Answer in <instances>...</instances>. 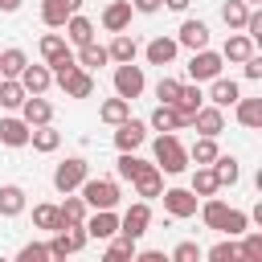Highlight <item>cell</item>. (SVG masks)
Returning <instances> with one entry per match:
<instances>
[{
    "label": "cell",
    "instance_id": "db71d44e",
    "mask_svg": "<svg viewBox=\"0 0 262 262\" xmlns=\"http://www.w3.org/2000/svg\"><path fill=\"white\" fill-rule=\"evenodd\" d=\"M192 0H164V8H172V12H184Z\"/></svg>",
    "mask_w": 262,
    "mask_h": 262
},
{
    "label": "cell",
    "instance_id": "52a82bcc",
    "mask_svg": "<svg viewBox=\"0 0 262 262\" xmlns=\"http://www.w3.org/2000/svg\"><path fill=\"white\" fill-rule=\"evenodd\" d=\"M160 196H164V213H168V217H176V221H184V217H196V205H201V196H196L192 188H164Z\"/></svg>",
    "mask_w": 262,
    "mask_h": 262
},
{
    "label": "cell",
    "instance_id": "74e56055",
    "mask_svg": "<svg viewBox=\"0 0 262 262\" xmlns=\"http://www.w3.org/2000/svg\"><path fill=\"white\" fill-rule=\"evenodd\" d=\"M213 160H217V139L213 135H201L188 147V164H213Z\"/></svg>",
    "mask_w": 262,
    "mask_h": 262
},
{
    "label": "cell",
    "instance_id": "9f6ffc18",
    "mask_svg": "<svg viewBox=\"0 0 262 262\" xmlns=\"http://www.w3.org/2000/svg\"><path fill=\"white\" fill-rule=\"evenodd\" d=\"M246 4H250V8H254V4H262V0H246Z\"/></svg>",
    "mask_w": 262,
    "mask_h": 262
},
{
    "label": "cell",
    "instance_id": "f907efd6",
    "mask_svg": "<svg viewBox=\"0 0 262 262\" xmlns=\"http://www.w3.org/2000/svg\"><path fill=\"white\" fill-rule=\"evenodd\" d=\"M196 258H201V246L196 242H180L172 250V262H196Z\"/></svg>",
    "mask_w": 262,
    "mask_h": 262
},
{
    "label": "cell",
    "instance_id": "836d02e7",
    "mask_svg": "<svg viewBox=\"0 0 262 262\" xmlns=\"http://www.w3.org/2000/svg\"><path fill=\"white\" fill-rule=\"evenodd\" d=\"M217 188H221V184H217L213 168H209V164H196V172H192V192L205 201V196H217Z\"/></svg>",
    "mask_w": 262,
    "mask_h": 262
},
{
    "label": "cell",
    "instance_id": "83f0119b",
    "mask_svg": "<svg viewBox=\"0 0 262 262\" xmlns=\"http://www.w3.org/2000/svg\"><path fill=\"white\" fill-rule=\"evenodd\" d=\"M233 115H237V123L242 127H262V98H237L233 102Z\"/></svg>",
    "mask_w": 262,
    "mask_h": 262
},
{
    "label": "cell",
    "instance_id": "484cf974",
    "mask_svg": "<svg viewBox=\"0 0 262 262\" xmlns=\"http://www.w3.org/2000/svg\"><path fill=\"white\" fill-rule=\"evenodd\" d=\"M20 213H25V188L0 184V217H20Z\"/></svg>",
    "mask_w": 262,
    "mask_h": 262
},
{
    "label": "cell",
    "instance_id": "8fae6325",
    "mask_svg": "<svg viewBox=\"0 0 262 262\" xmlns=\"http://www.w3.org/2000/svg\"><path fill=\"white\" fill-rule=\"evenodd\" d=\"M205 102V94H201V82L196 86H184L180 82V94H176V102H172V111L180 115V131L184 127H192V115H196V106Z\"/></svg>",
    "mask_w": 262,
    "mask_h": 262
},
{
    "label": "cell",
    "instance_id": "f6af8a7d",
    "mask_svg": "<svg viewBox=\"0 0 262 262\" xmlns=\"http://www.w3.org/2000/svg\"><path fill=\"white\" fill-rule=\"evenodd\" d=\"M111 246H106V258L111 262H119V258H135V242L131 237H123V233H115V237H106Z\"/></svg>",
    "mask_w": 262,
    "mask_h": 262
},
{
    "label": "cell",
    "instance_id": "ffe728a7",
    "mask_svg": "<svg viewBox=\"0 0 262 262\" xmlns=\"http://www.w3.org/2000/svg\"><path fill=\"white\" fill-rule=\"evenodd\" d=\"M176 45H184V49H205V45H209V25H205V20H184L180 33H176Z\"/></svg>",
    "mask_w": 262,
    "mask_h": 262
},
{
    "label": "cell",
    "instance_id": "44dd1931",
    "mask_svg": "<svg viewBox=\"0 0 262 262\" xmlns=\"http://www.w3.org/2000/svg\"><path fill=\"white\" fill-rule=\"evenodd\" d=\"M20 86H25V94H45V90L53 86L49 66H25V70H20Z\"/></svg>",
    "mask_w": 262,
    "mask_h": 262
},
{
    "label": "cell",
    "instance_id": "681fc988",
    "mask_svg": "<svg viewBox=\"0 0 262 262\" xmlns=\"http://www.w3.org/2000/svg\"><path fill=\"white\" fill-rule=\"evenodd\" d=\"M176 94H180V82H176V78H160V82H156V98H160V102H168V106H172V102H176Z\"/></svg>",
    "mask_w": 262,
    "mask_h": 262
},
{
    "label": "cell",
    "instance_id": "7bdbcfd3",
    "mask_svg": "<svg viewBox=\"0 0 262 262\" xmlns=\"http://www.w3.org/2000/svg\"><path fill=\"white\" fill-rule=\"evenodd\" d=\"M37 49H41V57H45V61H53V57H61V53H66V49H70V41H66V37H61V33H45V37H41V45H37Z\"/></svg>",
    "mask_w": 262,
    "mask_h": 262
},
{
    "label": "cell",
    "instance_id": "f35d334b",
    "mask_svg": "<svg viewBox=\"0 0 262 262\" xmlns=\"http://www.w3.org/2000/svg\"><path fill=\"white\" fill-rule=\"evenodd\" d=\"M25 66H29L25 49H4V53H0V78H20Z\"/></svg>",
    "mask_w": 262,
    "mask_h": 262
},
{
    "label": "cell",
    "instance_id": "7a4b0ae2",
    "mask_svg": "<svg viewBox=\"0 0 262 262\" xmlns=\"http://www.w3.org/2000/svg\"><path fill=\"white\" fill-rule=\"evenodd\" d=\"M78 192H82L86 209H115L119 205V184L106 180V176H86L78 184Z\"/></svg>",
    "mask_w": 262,
    "mask_h": 262
},
{
    "label": "cell",
    "instance_id": "e0dca14e",
    "mask_svg": "<svg viewBox=\"0 0 262 262\" xmlns=\"http://www.w3.org/2000/svg\"><path fill=\"white\" fill-rule=\"evenodd\" d=\"M237 98H242V86H237L233 78H221V74H217V78H209V102H213V106H221V111H225V106H233Z\"/></svg>",
    "mask_w": 262,
    "mask_h": 262
},
{
    "label": "cell",
    "instance_id": "b9f144b4",
    "mask_svg": "<svg viewBox=\"0 0 262 262\" xmlns=\"http://www.w3.org/2000/svg\"><path fill=\"white\" fill-rule=\"evenodd\" d=\"M246 12H250V4H246V0H225V4H221V20L229 25V33L246 25Z\"/></svg>",
    "mask_w": 262,
    "mask_h": 262
},
{
    "label": "cell",
    "instance_id": "c3c4849f",
    "mask_svg": "<svg viewBox=\"0 0 262 262\" xmlns=\"http://www.w3.org/2000/svg\"><path fill=\"white\" fill-rule=\"evenodd\" d=\"M209 262H237V246H233V237L217 242V246L209 250Z\"/></svg>",
    "mask_w": 262,
    "mask_h": 262
},
{
    "label": "cell",
    "instance_id": "cb8c5ba5",
    "mask_svg": "<svg viewBox=\"0 0 262 262\" xmlns=\"http://www.w3.org/2000/svg\"><path fill=\"white\" fill-rule=\"evenodd\" d=\"M29 143H33V151H57L61 147V131H53V123H41V127H33L29 131Z\"/></svg>",
    "mask_w": 262,
    "mask_h": 262
},
{
    "label": "cell",
    "instance_id": "6da1fadb",
    "mask_svg": "<svg viewBox=\"0 0 262 262\" xmlns=\"http://www.w3.org/2000/svg\"><path fill=\"white\" fill-rule=\"evenodd\" d=\"M156 168L168 176H180L188 168V147L176 139V131H160L156 135Z\"/></svg>",
    "mask_w": 262,
    "mask_h": 262
},
{
    "label": "cell",
    "instance_id": "9a60e30c",
    "mask_svg": "<svg viewBox=\"0 0 262 262\" xmlns=\"http://www.w3.org/2000/svg\"><path fill=\"white\" fill-rule=\"evenodd\" d=\"M78 8H82V0H41V20L49 29H61Z\"/></svg>",
    "mask_w": 262,
    "mask_h": 262
},
{
    "label": "cell",
    "instance_id": "f1b7e54d",
    "mask_svg": "<svg viewBox=\"0 0 262 262\" xmlns=\"http://www.w3.org/2000/svg\"><path fill=\"white\" fill-rule=\"evenodd\" d=\"M74 61H78L82 70H94V66H106L111 57H106V45H98V41H86V45H78Z\"/></svg>",
    "mask_w": 262,
    "mask_h": 262
},
{
    "label": "cell",
    "instance_id": "e575fe53",
    "mask_svg": "<svg viewBox=\"0 0 262 262\" xmlns=\"http://www.w3.org/2000/svg\"><path fill=\"white\" fill-rule=\"evenodd\" d=\"M127 115H131V102H127V98H119V94H115V98H106V102L98 106V119H102V123H111V127H115V123H123Z\"/></svg>",
    "mask_w": 262,
    "mask_h": 262
},
{
    "label": "cell",
    "instance_id": "f546056e",
    "mask_svg": "<svg viewBox=\"0 0 262 262\" xmlns=\"http://www.w3.org/2000/svg\"><path fill=\"white\" fill-rule=\"evenodd\" d=\"M61 196H66V201L57 205V209H61V225H82V221H86V213H90V209H86V201H82V196H74V192H61Z\"/></svg>",
    "mask_w": 262,
    "mask_h": 262
},
{
    "label": "cell",
    "instance_id": "2e32d148",
    "mask_svg": "<svg viewBox=\"0 0 262 262\" xmlns=\"http://www.w3.org/2000/svg\"><path fill=\"white\" fill-rule=\"evenodd\" d=\"M176 53H180L176 37H151V41H147V49H143L147 66H172V61H176Z\"/></svg>",
    "mask_w": 262,
    "mask_h": 262
},
{
    "label": "cell",
    "instance_id": "60d3db41",
    "mask_svg": "<svg viewBox=\"0 0 262 262\" xmlns=\"http://www.w3.org/2000/svg\"><path fill=\"white\" fill-rule=\"evenodd\" d=\"M246 229H250V213H242V209H229L217 233H225V237H242Z\"/></svg>",
    "mask_w": 262,
    "mask_h": 262
},
{
    "label": "cell",
    "instance_id": "8992f818",
    "mask_svg": "<svg viewBox=\"0 0 262 262\" xmlns=\"http://www.w3.org/2000/svg\"><path fill=\"white\" fill-rule=\"evenodd\" d=\"M221 66H225V57L217 53V49H192V57H188V78L192 82H209V78H217L221 74Z\"/></svg>",
    "mask_w": 262,
    "mask_h": 262
},
{
    "label": "cell",
    "instance_id": "603a6c76",
    "mask_svg": "<svg viewBox=\"0 0 262 262\" xmlns=\"http://www.w3.org/2000/svg\"><path fill=\"white\" fill-rule=\"evenodd\" d=\"M135 53H139V45H135V37H127V29L115 33L111 45H106V57H111L115 66H119V61H135Z\"/></svg>",
    "mask_w": 262,
    "mask_h": 262
},
{
    "label": "cell",
    "instance_id": "5b68a950",
    "mask_svg": "<svg viewBox=\"0 0 262 262\" xmlns=\"http://www.w3.org/2000/svg\"><path fill=\"white\" fill-rule=\"evenodd\" d=\"M86 242H90V237H86V225H61V229H53V237H49V258L78 254Z\"/></svg>",
    "mask_w": 262,
    "mask_h": 262
},
{
    "label": "cell",
    "instance_id": "ac0fdd59",
    "mask_svg": "<svg viewBox=\"0 0 262 262\" xmlns=\"http://www.w3.org/2000/svg\"><path fill=\"white\" fill-rule=\"evenodd\" d=\"M29 131H33V127H29L20 115H4V119H0V143H4V147H25V143H29Z\"/></svg>",
    "mask_w": 262,
    "mask_h": 262
},
{
    "label": "cell",
    "instance_id": "4dcf8cb0",
    "mask_svg": "<svg viewBox=\"0 0 262 262\" xmlns=\"http://www.w3.org/2000/svg\"><path fill=\"white\" fill-rule=\"evenodd\" d=\"M25 98H29V94H25L20 78H0V106H4V111H20Z\"/></svg>",
    "mask_w": 262,
    "mask_h": 262
},
{
    "label": "cell",
    "instance_id": "9c48e42d",
    "mask_svg": "<svg viewBox=\"0 0 262 262\" xmlns=\"http://www.w3.org/2000/svg\"><path fill=\"white\" fill-rule=\"evenodd\" d=\"M143 139H147V123L143 119H123V123H115V147L119 151H135V147H143Z\"/></svg>",
    "mask_w": 262,
    "mask_h": 262
},
{
    "label": "cell",
    "instance_id": "277c9868",
    "mask_svg": "<svg viewBox=\"0 0 262 262\" xmlns=\"http://www.w3.org/2000/svg\"><path fill=\"white\" fill-rule=\"evenodd\" d=\"M90 176V164L82 160V156H70V160H61L57 168H53V188L57 192H78V184Z\"/></svg>",
    "mask_w": 262,
    "mask_h": 262
},
{
    "label": "cell",
    "instance_id": "bcb514c9",
    "mask_svg": "<svg viewBox=\"0 0 262 262\" xmlns=\"http://www.w3.org/2000/svg\"><path fill=\"white\" fill-rule=\"evenodd\" d=\"M45 66H49V74H53V82H61V78H66V74H70V70L78 66V61H74V53L66 49L61 57H53V61H45Z\"/></svg>",
    "mask_w": 262,
    "mask_h": 262
},
{
    "label": "cell",
    "instance_id": "d4e9b609",
    "mask_svg": "<svg viewBox=\"0 0 262 262\" xmlns=\"http://www.w3.org/2000/svg\"><path fill=\"white\" fill-rule=\"evenodd\" d=\"M209 168H213V176H217V184H221V188H233V184L242 180V168H237V160H233V156H221V151H217V160H213Z\"/></svg>",
    "mask_w": 262,
    "mask_h": 262
},
{
    "label": "cell",
    "instance_id": "7402d4cb",
    "mask_svg": "<svg viewBox=\"0 0 262 262\" xmlns=\"http://www.w3.org/2000/svg\"><path fill=\"white\" fill-rule=\"evenodd\" d=\"M131 184H135V196H139V201H156V196L164 192V176H160V168H156V164H151L147 172H139Z\"/></svg>",
    "mask_w": 262,
    "mask_h": 262
},
{
    "label": "cell",
    "instance_id": "11a10c76",
    "mask_svg": "<svg viewBox=\"0 0 262 262\" xmlns=\"http://www.w3.org/2000/svg\"><path fill=\"white\" fill-rule=\"evenodd\" d=\"M20 8V0H0V12H16Z\"/></svg>",
    "mask_w": 262,
    "mask_h": 262
},
{
    "label": "cell",
    "instance_id": "7dc6e473",
    "mask_svg": "<svg viewBox=\"0 0 262 262\" xmlns=\"http://www.w3.org/2000/svg\"><path fill=\"white\" fill-rule=\"evenodd\" d=\"M49 258V246L45 242H29V246H20V254H16V262H45Z\"/></svg>",
    "mask_w": 262,
    "mask_h": 262
},
{
    "label": "cell",
    "instance_id": "7c38bea8",
    "mask_svg": "<svg viewBox=\"0 0 262 262\" xmlns=\"http://www.w3.org/2000/svg\"><path fill=\"white\" fill-rule=\"evenodd\" d=\"M57 86L66 90V98H90V94H94V74H90V70H82V66H74Z\"/></svg>",
    "mask_w": 262,
    "mask_h": 262
},
{
    "label": "cell",
    "instance_id": "ba28073f",
    "mask_svg": "<svg viewBox=\"0 0 262 262\" xmlns=\"http://www.w3.org/2000/svg\"><path fill=\"white\" fill-rule=\"evenodd\" d=\"M147 225H151V201H135V205L119 217V233L131 237V242H139V237L147 233Z\"/></svg>",
    "mask_w": 262,
    "mask_h": 262
},
{
    "label": "cell",
    "instance_id": "f5cc1de1",
    "mask_svg": "<svg viewBox=\"0 0 262 262\" xmlns=\"http://www.w3.org/2000/svg\"><path fill=\"white\" fill-rule=\"evenodd\" d=\"M131 8H135V12H143V16H151V12H160V8H164V0H131Z\"/></svg>",
    "mask_w": 262,
    "mask_h": 262
},
{
    "label": "cell",
    "instance_id": "30bf717a",
    "mask_svg": "<svg viewBox=\"0 0 262 262\" xmlns=\"http://www.w3.org/2000/svg\"><path fill=\"white\" fill-rule=\"evenodd\" d=\"M86 237H94V242H106V237H115L119 233V213L115 209H94V213H86Z\"/></svg>",
    "mask_w": 262,
    "mask_h": 262
},
{
    "label": "cell",
    "instance_id": "5bb4252c",
    "mask_svg": "<svg viewBox=\"0 0 262 262\" xmlns=\"http://www.w3.org/2000/svg\"><path fill=\"white\" fill-rule=\"evenodd\" d=\"M192 127H196L201 135H213V139H217V135L225 131V111H221V106H213V102H209V106L201 102V106H196V115H192Z\"/></svg>",
    "mask_w": 262,
    "mask_h": 262
},
{
    "label": "cell",
    "instance_id": "3957f363",
    "mask_svg": "<svg viewBox=\"0 0 262 262\" xmlns=\"http://www.w3.org/2000/svg\"><path fill=\"white\" fill-rule=\"evenodd\" d=\"M143 86H147V78H143V66H135V61H119L115 66V94L119 98H139L143 94Z\"/></svg>",
    "mask_w": 262,
    "mask_h": 262
},
{
    "label": "cell",
    "instance_id": "d6a6232c",
    "mask_svg": "<svg viewBox=\"0 0 262 262\" xmlns=\"http://www.w3.org/2000/svg\"><path fill=\"white\" fill-rule=\"evenodd\" d=\"M147 127H151V131H180V115H176L168 102H156V111H151Z\"/></svg>",
    "mask_w": 262,
    "mask_h": 262
},
{
    "label": "cell",
    "instance_id": "1f68e13d",
    "mask_svg": "<svg viewBox=\"0 0 262 262\" xmlns=\"http://www.w3.org/2000/svg\"><path fill=\"white\" fill-rule=\"evenodd\" d=\"M250 53H254V41H250L246 33H237V29H233V37L225 41V49H221V57H225V61H246Z\"/></svg>",
    "mask_w": 262,
    "mask_h": 262
},
{
    "label": "cell",
    "instance_id": "ee69618b",
    "mask_svg": "<svg viewBox=\"0 0 262 262\" xmlns=\"http://www.w3.org/2000/svg\"><path fill=\"white\" fill-rule=\"evenodd\" d=\"M237 258H246V262H262V233H242V246H237Z\"/></svg>",
    "mask_w": 262,
    "mask_h": 262
},
{
    "label": "cell",
    "instance_id": "d6986e66",
    "mask_svg": "<svg viewBox=\"0 0 262 262\" xmlns=\"http://www.w3.org/2000/svg\"><path fill=\"white\" fill-rule=\"evenodd\" d=\"M131 12H135L131 0H111V4L102 8V29H106V33H123V29L131 25Z\"/></svg>",
    "mask_w": 262,
    "mask_h": 262
},
{
    "label": "cell",
    "instance_id": "d590c367",
    "mask_svg": "<svg viewBox=\"0 0 262 262\" xmlns=\"http://www.w3.org/2000/svg\"><path fill=\"white\" fill-rule=\"evenodd\" d=\"M147 168H151V164H147V160H139L135 151H119V160H115V172H119L123 180H135V176H139V172H147Z\"/></svg>",
    "mask_w": 262,
    "mask_h": 262
},
{
    "label": "cell",
    "instance_id": "4316f807",
    "mask_svg": "<svg viewBox=\"0 0 262 262\" xmlns=\"http://www.w3.org/2000/svg\"><path fill=\"white\" fill-rule=\"evenodd\" d=\"M61 29H66V41H70V45H86V41H94V25H90L82 12H74Z\"/></svg>",
    "mask_w": 262,
    "mask_h": 262
},
{
    "label": "cell",
    "instance_id": "8d00e7d4",
    "mask_svg": "<svg viewBox=\"0 0 262 262\" xmlns=\"http://www.w3.org/2000/svg\"><path fill=\"white\" fill-rule=\"evenodd\" d=\"M33 225L45 229V233L61 229V209H57V205H33Z\"/></svg>",
    "mask_w": 262,
    "mask_h": 262
},
{
    "label": "cell",
    "instance_id": "ab89813d",
    "mask_svg": "<svg viewBox=\"0 0 262 262\" xmlns=\"http://www.w3.org/2000/svg\"><path fill=\"white\" fill-rule=\"evenodd\" d=\"M225 213H229V205H225V201H217V196H205V205H201V217H205V225H209V229H221Z\"/></svg>",
    "mask_w": 262,
    "mask_h": 262
},
{
    "label": "cell",
    "instance_id": "816d5d0a",
    "mask_svg": "<svg viewBox=\"0 0 262 262\" xmlns=\"http://www.w3.org/2000/svg\"><path fill=\"white\" fill-rule=\"evenodd\" d=\"M242 66H246V78H250V82H258V78H262V57H258V53H250Z\"/></svg>",
    "mask_w": 262,
    "mask_h": 262
},
{
    "label": "cell",
    "instance_id": "4fadbf2b",
    "mask_svg": "<svg viewBox=\"0 0 262 262\" xmlns=\"http://www.w3.org/2000/svg\"><path fill=\"white\" fill-rule=\"evenodd\" d=\"M20 119H25L29 127H41V123H53V102H49L45 94H29V98L20 102Z\"/></svg>",
    "mask_w": 262,
    "mask_h": 262
}]
</instances>
